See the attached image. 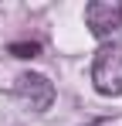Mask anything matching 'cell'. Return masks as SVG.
Segmentation results:
<instances>
[{"label":"cell","mask_w":122,"mask_h":126,"mask_svg":"<svg viewBox=\"0 0 122 126\" xmlns=\"http://www.w3.org/2000/svg\"><path fill=\"white\" fill-rule=\"evenodd\" d=\"M92 85L102 95H122V44L109 41L95 51L92 62Z\"/></svg>","instance_id":"1"},{"label":"cell","mask_w":122,"mask_h":126,"mask_svg":"<svg viewBox=\"0 0 122 126\" xmlns=\"http://www.w3.org/2000/svg\"><path fill=\"white\" fill-rule=\"evenodd\" d=\"M85 24L98 41H112L122 34V0H95L85 7Z\"/></svg>","instance_id":"2"},{"label":"cell","mask_w":122,"mask_h":126,"mask_svg":"<svg viewBox=\"0 0 122 126\" xmlns=\"http://www.w3.org/2000/svg\"><path fill=\"white\" fill-rule=\"evenodd\" d=\"M10 51H14L17 58H34V55L41 51V44H37V41H31V44H14Z\"/></svg>","instance_id":"4"},{"label":"cell","mask_w":122,"mask_h":126,"mask_svg":"<svg viewBox=\"0 0 122 126\" xmlns=\"http://www.w3.org/2000/svg\"><path fill=\"white\" fill-rule=\"evenodd\" d=\"M14 95L31 112H44L48 106L54 102V85L48 82L44 75H37V72H24V75H17V82H14Z\"/></svg>","instance_id":"3"}]
</instances>
